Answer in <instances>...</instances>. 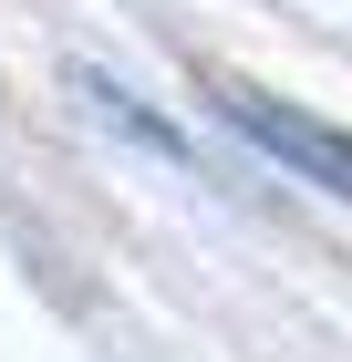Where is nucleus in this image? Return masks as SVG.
I'll use <instances>...</instances> for the list:
<instances>
[{"label":"nucleus","mask_w":352,"mask_h":362,"mask_svg":"<svg viewBox=\"0 0 352 362\" xmlns=\"http://www.w3.org/2000/svg\"><path fill=\"white\" fill-rule=\"evenodd\" d=\"M208 93H217V114H228L259 156H280L290 176H311L322 197H342V207H352V135H342V124L280 104V93H259V83H228V73H208Z\"/></svg>","instance_id":"f257e3e1"},{"label":"nucleus","mask_w":352,"mask_h":362,"mask_svg":"<svg viewBox=\"0 0 352 362\" xmlns=\"http://www.w3.org/2000/svg\"><path fill=\"white\" fill-rule=\"evenodd\" d=\"M83 93H93V114H104V124H125L135 145H156V156H187V145H176V124H156V114H135V93H114L104 73H83Z\"/></svg>","instance_id":"f03ea898"}]
</instances>
